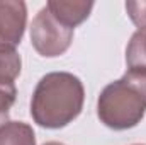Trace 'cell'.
<instances>
[{
    "mask_svg": "<svg viewBox=\"0 0 146 145\" xmlns=\"http://www.w3.org/2000/svg\"><path fill=\"white\" fill-rule=\"evenodd\" d=\"M27 26V5L22 0H0V44L15 48Z\"/></svg>",
    "mask_w": 146,
    "mask_h": 145,
    "instance_id": "277c9868",
    "label": "cell"
},
{
    "mask_svg": "<svg viewBox=\"0 0 146 145\" xmlns=\"http://www.w3.org/2000/svg\"><path fill=\"white\" fill-rule=\"evenodd\" d=\"M42 145H65V144H61V142H46Z\"/></svg>",
    "mask_w": 146,
    "mask_h": 145,
    "instance_id": "8fae6325",
    "label": "cell"
},
{
    "mask_svg": "<svg viewBox=\"0 0 146 145\" xmlns=\"http://www.w3.org/2000/svg\"><path fill=\"white\" fill-rule=\"evenodd\" d=\"M126 12L138 29H146V2H126Z\"/></svg>",
    "mask_w": 146,
    "mask_h": 145,
    "instance_id": "30bf717a",
    "label": "cell"
},
{
    "mask_svg": "<svg viewBox=\"0 0 146 145\" xmlns=\"http://www.w3.org/2000/svg\"><path fill=\"white\" fill-rule=\"evenodd\" d=\"M146 114V70L127 68L121 79L102 89L97 116L110 130L134 128Z\"/></svg>",
    "mask_w": 146,
    "mask_h": 145,
    "instance_id": "7a4b0ae2",
    "label": "cell"
},
{
    "mask_svg": "<svg viewBox=\"0 0 146 145\" xmlns=\"http://www.w3.org/2000/svg\"><path fill=\"white\" fill-rule=\"evenodd\" d=\"M73 31L58 22L44 5L31 22V44L41 56L54 58L63 55L73 41Z\"/></svg>",
    "mask_w": 146,
    "mask_h": 145,
    "instance_id": "3957f363",
    "label": "cell"
},
{
    "mask_svg": "<svg viewBox=\"0 0 146 145\" xmlns=\"http://www.w3.org/2000/svg\"><path fill=\"white\" fill-rule=\"evenodd\" d=\"M0 145H36V133L24 121H7L0 126Z\"/></svg>",
    "mask_w": 146,
    "mask_h": 145,
    "instance_id": "8992f818",
    "label": "cell"
},
{
    "mask_svg": "<svg viewBox=\"0 0 146 145\" xmlns=\"http://www.w3.org/2000/svg\"><path fill=\"white\" fill-rule=\"evenodd\" d=\"M134 145H145V144H134Z\"/></svg>",
    "mask_w": 146,
    "mask_h": 145,
    "instance_id": "7c38bea8",
    "label": "cell"
},
{
    "mask_svg": "<svg viewBox=\"0 0 146 145\" xmlns=\"http://www.w3.org/2000/svg\"><path fill=\"white\" fill-rule=\"evenodd\" d=\"M85 89L70 72H51L41 77L31 99V116L42 128L60 130L76 119L83 109Z\"/></svg>",
    "mask_w": 146,
    "mask_h": 145,
    "instance_id": "6da1fadb",
    "label": "cell"
},
{
    "mask_svg": "<svg viewBox=\"0 0 146 145\" xmlns=\"http://www.w3.org/2000/svg\"><path fill=\"white\" fill-rule=\"evenodd\" d=\"M127 68L146 70V29H138L127 43L126 48Z\"/></svg>",
    "mask_w": 146,
    "mask_h": 145,
    "instance_id": "ba28073f",
    "label": "cell"
},
{
    "mask_svg": "<svg viewBox=\"0 0 146 145\" xmlns=\"http://www.w3.org/2000/svg\"><path fill=\"white\" fill-rule=\"evenodd\" d=\"M94 5V2L87 0H49L46 3L53 17L70 29H75L78 24L88 19Z\"/></svg>",
    "mask_w": 146,
    "mask_h": 145,
    "instance_id": "5b68a950",
    "label": "cell"
},
{
    "mask_svg": "<svg viewBox=\"0 0 146 145\" xmlns=\"http://www.w3.org/2000/svg\"><path fill=\"white\" fill-rule=\"evenodd\" d=\"M17 97L15 84H0V126L9 121V113Z\"/></svg>",
    "mask_w": 146,
    "mask_h": 145,
    "instance_id": "9c48e42d",
    "label": "cell"
},
{
    "mask_svg": "<svg viewBox=\"0 0 146 145\" xmlns=\"http://www.w3.org/2000/svg\"><path fill=\"white\" fill-rule=\"evenodd\" d=\"M22 60L15 48L0 44V84H14L21 75Z\"/></svg>",
    "mask_w": 146,
    "mask_h": 145,
    "instance_id": "52a82bcc",
    "label": "cell"
}]
</instances>
